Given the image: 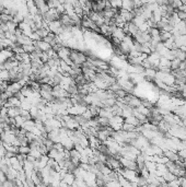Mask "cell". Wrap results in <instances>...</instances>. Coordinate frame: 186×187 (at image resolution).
<instances>
[{
	"instance_id": "1",
	"label": "cell",
	"mask_w": 186,
	"mask_h": 187,
	"mask_svg": "<svg viewBox=\"0 0 186 187\" xmlns=\"http://www.w3.org/2000/svg\"><path fill=\"white\" fill-rule=\"evenodd\" d=\"M21 128H23V129L26 130V131H32V133H33V130L36 128L35 121H34V119H28V121H24V124L22 125V127H21Z\"/></svg>"
},
{
	"instance_id": "2",
	"label": "cell",
	"mask_w": 186,
	"mask_h": 187,
	"mask_svg": "<svg viewBox=\"0 0 186 187\" xmlns=\"http://www.w3.org/2000/svg\"><path fill=\"white\" fill-rule=\"evenodd\" d=\"M70 53H71V49L69 48L68 46H64L60 48V50L57 53L58 54V57L60 58V59H65V58L69 57L70 56Z\"/></svg>"
},
{
	"instance_id": "3",
	"label": "cell",
	"mask_w": 186,
	"mask_h": 187,
	"mask_svg": "<svg viewBox=\"0 0 186 187\" xmlns=\"http://www.w3.org/2000/svg\"><path fill=\"white\" fill-rule=\"evenodd\" d=\"M74 179H76V176H74L73 173L72 172H67L61 181H64L65 183H67V185H72L73 184Z\"/></svg>"
},
{
	"instance_id": "4",
	"label": "cell",
	"mask_w": 186,
	"mask_h": 187,
	"mask_svg": "<svg viewBox=\"0 0 186 187\" xmlns=\"http://www.w3.org/2000/svg\"><path fill=\"white\" fill-rule=\"evenodd\" d=\"M163 156H166L170 161H173V162L180 160V156H178V153H176L175 151H165V152L163 153Z\"/></svg>"
},
{
	"instance_id": "5",
	"label": "cell",
	"mask_w": 186,
	"mask_h": 187,
	"mask_svg": "<svg viewBox=\"0 0 186 187\" xmlns=\"http://www.w3.org/2000/svg\"><path fill=\"white\" fill-rule=\"evenodd\" d=\"M21 107L20 106H12L8 108V116L9 117H15V116L20 115Z\"/></svg>"
},
{
	"instance_id": "6",
	"label": "cell",
	"mask_w": 186,
	"mask_h": 187,
	"mask_svg": "<svg viewBox=\"0 0 186 187\" xmlns=\"http://www.w3.org/2000/svg\"><path fill=\"white\" fill-rule=\"evenodd\" d=\"M125 123H128V124H132V125H134V126H139V121H138L137 118H136V116H134V115H130V116H128V117H126L125 118Z\"/></svg>"
},
{
	"instance_id": "7",
	"label": "cell",
	"mask_w": 186,
	"mask_h": 187,
	"mask_svg": "<svg viewBox=\"0 0 186 187\" xmlns=\"http://www.w3.org/2000/svg\"><path fill=\"white\" fill-rule=\"evenodd\" d=\"M109 3H111V7L114 9H122L123 7V0H109Z\"/></svg>"
},
{
	"instance_id": "8",
	"label": "cell",
	"mask_w": 186,
	"mask_h": 187,
	"mask_svg": "<svg viewBox=\"0 0 186 187\" xmlns=\"http://www.w3.org/2000/svg\"><path fill=\"white\" fill-rule=\"evenodd\" d=\"M181 63H182V61H181L180 59H178V58H174V59H172V60H171V65H170V67H171V70L178 69V68H180Z\"/></svg>"
},
{
	"instance_id": "9",
	"label": "cell",
	"mask_w": 186,
	"mask_h": 187,
	"mask_svg": "<svg viewBox=\"0 0 186 187\" xmlns=\"http://www.w3.org/2000/svg\"><path fill=\"white\" fill-rule=\"evenodd\" d=\"M0 79L2 81H9V70L7 69L0 70Z\"/></svg>"
},
{
	"instance_id": "10",
	"label": "cell",
	"mask_w": 186,
	"mask_h": 187,
	"mask_svg": "<svg viewBox=\"0 0 186 187\" xmlns=\"http://www.w3.org/2000/svg\"><path fill=\"white\" fill-rule=\"evenodd\" d=\"M31 151L30 146H20L19 147V152L18 153H22V154H29Z\"/></svg>"
},
{
	"instance_id": "11",
	"label": "cell",
	"mask_w": 186,
	"mask_h": 187,
	"mask_svg": "<svg viewBox=\"0 0 186 187\" xmlns=\"http://www.w3.org/2000/svg\"><path fill=\"white\" fill-rule=\"evenodd\" d=\"M135 128H136V126H134L132 124H128V123H125V121H124L123 127H122V129L125 130V131H132V130H135Z\"/></svg>"
},
{
	"instance_id": "12",
	"label": "cell",
	"mask_w": 186,
	"mask_h": 187,
	"mask_svg": "<svg viewBox=\"0 0 186 187\" xmlns=\"http://www.w3.org/2000/svg\"><path fill=\"white\" fill-rule=\"evenodd\" d=\"M176 15H178V18L181 21L186 20V12L184 10H176Z\"/></svg>"
},
{
	"instance_id": "13",
	"label": "cell",
	"mask_w": 186,
	"mask_h": 187,
	"mask_svg": "<svg viewBox=\"0 0 186 187\" xmlns=\"http://www.w3.org/2000/svg\"><path fill=\"white\" fill-rule=\"evenodd\" d=\"M22 46H23V49H24V52L29 53V54H31V53H33L35 50L34 45H22Z\"/></svg>"
},
{
	"instance_id": "14",
	"label": "cell",
	"mask_w": 186,
	"mask_h": 187,
	"mask_svg": "<svg viewBox=\"0 0 186 187\" xmlns=\"http://www.w3.org/2000/svg\"><path fill=\"white\" fill-rule=\"evenodd\" d=\"M3 48H5V47H3V44H2V42L0 40V50H2Z\"/></svg>"
},
{
	"instance_id": "15",
	"label": "cell",
	"mask_w": 186,
	"mask_h": 187,
	"mask_svg": "<svg viewBox=\"0 0 186 187\" xmlns=\"http://www.w3.org/2000/svg\"><path fill=\"white\" fill-rule=\"evenodd\" d=\"M0 117H1V111H0Z\"/></svg>"
}]
</instances>
